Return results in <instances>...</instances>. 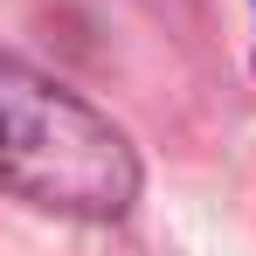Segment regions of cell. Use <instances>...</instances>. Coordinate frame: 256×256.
Segmentation results:
<instances>
[{"label": "cell", "instance_id": "cell-1", "mask_svg": "<svg viewBox=\"0 0 256 256\" xmlns=\"http://www.w3.org/2000/svg\"><path fill=\"white\" fill-rule=\"evenodd\" d=\"M0 187L35 208L104 222L132 208L138 160L104 111L0 48Z\"/></svg>", "mask_w": 256, "mask_h": 256}]
</instances>
